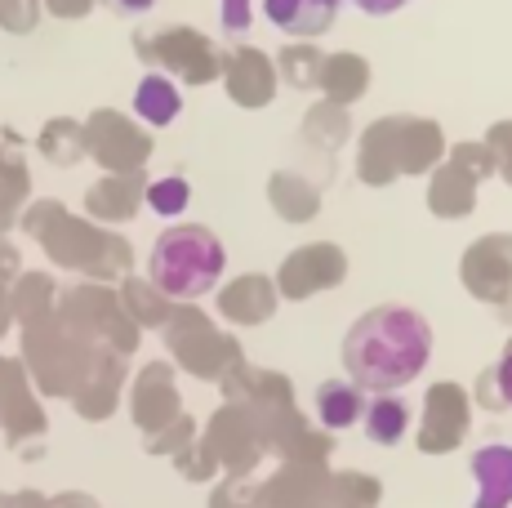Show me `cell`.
Segmentation results:
<instances>
[{"label": "cell", "mask_w": 512, "mask_h": 508, "mask_svg": "<svg viewBox=\"0 0 512 508\" xmlns=\"http://www.w3.org/2000/svg\"><path fill=\"white\" fill-rule=\"evenodd\" d=\"M432 357L428 317L406 304H379L343 335V370L361 393H397L415 384Z\"/></svg>", "instance_id": "cell-1"}, {"label": "cell", "mask_w": 512, "mask_h": 508, "mask_svg": "<svg viewBox=\"0 0 512 508\" xmlns=\"http://www.w3.org/2000/svg\"><path fill=\"white\" fill-rule=\"evenodd\" d=\"M18 223H23V232L32 241H41L49 263H58V268H67V272H85L90 281H116V277H125L134 263L130 241L107 232L103 223L72 214L54 197L32 201L18 214Z\"/></svg>", "instance_id": "cell-2"}, {"label": "cell", "mask_w": 512, "mask_h": 508, "mask_svg": "<svg viewBox=\"0 0 512 508\" xmlns=\"http://www.w3.org/2000/svg\"><path fill=\"white\" fill-rule=\"evenodd\" d=\"M441 161H446V134L432 116H383L366 125L357 143V179L366 188L432 174Z\"/></svg>", "instance_id": "cell-3"}, {"label": "cell", "mask_w": 512, "mask_h": 508, "mask_svg": "<svg viewBox=\"0 0 512 508\" xmlns=\"http://www.w3.org/2000/svg\"><path fill=\"white\" fill-rule=\"evenodd\" d=\"M223 268H228V250L205 223H174L152 241L147 281L174 304H192L219 286Z\"/></svg>", "instance_id": "cell-4"}, {"label": "cell", "mask_w": 512, "mask_h": 508, "mask_svg": "<svg viewBox=\"0 0 512 508\" xmlns=\"http://www.w3.org/2000/svg\"><path fill=\"white\" fill-rule=\"evenodd\" d=\"M23 353H27V370L41 379L45 393H76L90 375L98 344L81 339L72 326L58 321V312L23 326Z\"/></svg>", "instance_id": "cell-5"}, {"label": "cell", "mask_w": 512, "mask_h": 508, "mask_svg": "<svg viewBox=\"0 0 512 508\" xmlns=\"http://www.w3.org/2000/svg\"><path fill=\"white\" fill-rule=\"evenodd\" d=\"M134 54L143 58L152 72L170 76L174 85H214L223 76V54L219 45L210 41L196 27H156V32H139L134 36Z\"/></svg>", "instance_id": "cell-6"}, {"label": "cell", "mask_w": 512, "mask_h": 508, "mask_svg": "<svg viewBox=\"0 0 512 508\" xmlns=\"http://www.w3.org/2000/svg\"><path fill=\"white\" fill-rule=\"evenodd\" d=\"M54 312L63 326H72L90 344H107L112 353H134L139 348V326L125 317L121 295L107 290L103 281H85V286L63 290Z\"/></svg>", "instance_id": "cell-7"}, {"label": "cell", "mask_w": 512, "mask_h": 508, "mask_svg": "<svg viewBox=\"0 0 512 508\" xmlns=\"http://www.w3.org/2000/svg\"><path fill=\"white\" fill-rule=\"evenodd\" d=\"M486 179H495V156L486 143H455V152H446V161L432 170L428 210L437 219H468L477 210V188Z\"/></svg>", "instance_id": "cell-8"}, {"label": "cell", "mask_w": 512, "mask_h": 508, "mask_svg": "<svg viewBox=\"0 0 512 508\" xmlns=\"http://www.w3.org/2000/svg\"><path fill=\"white\" fill-rule=\"evenodd\" d=\"M165 344H170V353L183 370H192L201 379H219L223 370H236V361H241L232 339L219 326H210L205 312H196L192 304L174 308V317L165 321Z\"/></svg>", "instance_id": "cell-9"}, {"label": "cell", "mask_w": 512, "mask_h": 508, "mask_svg": "<svg viewBox=\"0 0 512 508\" xmlns=\"http://www.w3.org/2000/svg\"><path fill=\"white\" fill-rule=\"evenodd\" d=\"M85 152L107 174L147 170V161H152V134L139 121H130L125 112H116V107H94L85 116Z\"/></svg>", "instance_id": "cell-10"}, {"label": "cell", "mask_w": 512, "mask_h": 508, "mask_svg": "<svg viewBox=\"0 0 512 508\" xmlns=\"http://www.w3.org/2000/svg\"><path fill=\"white\" fill-rule=\"evenodd\" d=\"M464 286L481 304H508L512 299V232H486L464 254Z\"/></svg>", "instance_id": "cell-11"}, {"label": "cell", "mask_w": 512, "mask_h": 508, "mask_svg": "<svg viewBox=\"0 0 512 508\" xmlns=\"http://www.w3.org/2000/svg\"><path fill=\"white\" fill-rule=\"evenodd\" d=\"M348 277V254L334 241H317V246H299L277 272V295L281 299H308L317 290H334Z\"/></svg>", "instance_id": "cell-12"}, {"label": "cell", "mask_w": 512, "mask_h": 508, "mask_svg": "<svg viewBox=\"0 0 512 508\" xmlns=\"http://www.w3.org/2000/svg\"><path fill=\"white\" fill-rule=\"evenodd\" d=\"M223 85H228V99L245 112H259L272 103L277 94V63L254 45H236L232 54H223Z\"/></svg>", "instance_id": "cell-13"}, {"label": "cell", "mask_w": 512, "mask_h": 508, "mask_svg": "<svg viewBox=\"0 0 512 508\" xmlns=\"http://www.w3.org/2000/svg\"><path fill=\"white\" fill-rule=\"evenodd\" d=\"M468 433V397L455 384H437L428 393V410H423V451H450L459 446V437Z\"/></svg>", "instance_id": "cell-14"}, {"label": "cell", "mask_w": 512, "mask_h": 508, "mask_svg": "<svg viewBox=\"0 0 512 508\" xmlns=\"http://www.w3.org/2000/svg\"><path fill=\"white\" fill-rule=\"evenodd\" d=\"M147 192V170H125V174H103L85 192V210L94 223H125L143 210Z\"/></svg>", "instance_id": "cell-15"}, {"label": "cell", "mask_w": 512, "mask_h": 508, "mask_svg": "<svg viewBox=\"0 0 512 508\" xmlns=\"http://www.w3.org/2000/svg\"><path fill=\"white\" fill-rule=\"evenodd\" d=\"M130 406H134V419L156 433L165 428L174 415H179V393H174V370L165 361H152L139 379H134V393H130Z\"/></svg>", "instance_id": "cell-16"}, {"label": "cell", "mask_w": 512, "mask_h": 508, "mask_svg": "<svg viewBox=\"0 0 512 508\" xmlns=\"http://www.w3.org/2000/svg\"><path fill=\"white\" fill-rule=\"evenodd\" d=\"M0 424L9 428V437L41 433L45 428L41 406H36L32 388H27V370L9 357H0Z\"/></svg>", "instance_id": "cell-17"}, {"label": "cell", "mask_w": 512, "mask_h": 508, "mask_svg": "<svg viewBox=\"0 0 512 508\" xmlns=\"http://www.w3.org/2000/svg\"><path fill=\"white\" fill-rule=\"evenodd\" d=\"M219 312L228 321H236V326H259V321H268L277 312V281L259 277V272L228 281L219 290Z\"/></svg>", "instance_id": "cell-18"}, {"label": "cell", "mask_w": 512, "mask_h": 508, "mask_svg": "<svg viewBox=\"0 0 512 508\" xmlns=\"http://www.w3.org/2000/svg\"><path fill=\"white\" fill-rule=\"evenodd\" d=\"M339 5L343 0H263L272 27L294 36V41H317V36H326L334 27V18H339Z\"/></svg>", "instance_id": "cell-19"}, {"label": "cell", "mask_w": 512, "mask_h": 508, "mask_svg": "<svg viewBox=\"0 0 512 508\" xmlns=\"http://www.w3.org/2000/svg\"><path fill=\"white\" fill-rule=\"evenodd\" d=\"M268 205L285 223H312L321 214V183L303 179L299 170H272L268 174Z\"/></svg>", "instance_id": "cell-20"}, {"label": "cell", "mask_w": 512, "mask_h": 508, "mask_svg": "<svg viewBox=\"0 0 512 508\" xmlns=\"http://www.w3.org/2000/svg\"><path fill=\"white\" fill-rule=\"evenodd\" d=\"M321 99L339 103V107H352L361 99V94L370 90V63L361 54H326V63H321V81H317Z\"/></svg>", "instance_id": "cell-21"}, {"label": "cell", "mask_w": 512, "mask_h": 508, "mask_svg": "<svg viewBox=\"0 0 512 508\" xmlns=\"http://www.w3.org/2000/svg\"><path fill=\"white\" fill-rule=\"evenodd\" d=\"M348 139H352V112L348 107L321 99L303 112V143H308L312 152H321L326 161H334Z\"/></svg>", "instance_id": "cell-22"}, {"label": "cell", "mask_w": 512, "mask_h": 508, "mask_svg": "<svg viewBox=\"0 0 512 508\" xmlns=\"http://www.w3.org/2000/svg\"><path fill=\"white\" fill-rule=\"evenodd\" d=\"M477 504L472 508H508L512 504V446H486L472 455Z\"/></svg>", "instance_id": "cell-23"}, {"label": "cell", "mask_w": 512, "mask_h": 508, "mask_svg": "<svg viewBox=\"0 0 512 508\" xmlns=\"http://www.w3.org/2000/svg\"><path fill=\"white\" fill-rule=\"evenodd\" d=\"M179 112H183L179 85L161 72H147L139 81V90H134V116H139L143 125H152V130H161V125L179 121Z\"/></svg>", "instance_id": "cell-24"}, {"label": "cell", "mask_w": 512, "mask_h": 508, "mask_svg": "<svg viewBox=\"0 0 512 508\" xmlns=\"http://www.w3.org/2000/svg\"><path fill=\"white\" fill-rule=\"evenodd\" d=\"M27 192H32V174H27V161L18 156L14 143H0V237L18 223L27 205Z\"/></svg>", "instance_id": "cell-25"}, {"label": "cell", "mask_w": 512, "mask_h": 508, "mask_svg": "<svg viewBox=\"0 0 512 508\" xmlns=\"http://www.w3.org/2000/svg\"><path fill=\"white\" fill-rule=\"evenodd\" d=\"M58 308V286L49 272H18V281L9 286V312H14L23 326L49 317Z\"/></svg>", "instance_id": "cell-26"}, {"label": "cell", "mask_w": 512, "mask_h": 508, "mask_svg": "<svg viewBox=\"0 0 512 508\" xmlns=\"http://www.w3.org/2000/svg\"><path fill=\"white\" fill-rule=\"evenodd\" d=\"M36 148L49 165H81L85 156V121H72V116H54V121L41 125V134H36Z\"/></svg>", "instance_id": "cell-27"}, {"label": "cell", "mask_w": 512, "mask_h": 508, "mask_svg": "<svg viewBox=\"0 0 512 508\" xmlns=\"http://www.w3.org/2000/svg\"><path fill=\"white\" fill-rule=\"evenodd\" d=\"M116 295H121L125 317H130L139 330H143V326H161V330H165V321H170L174 308H179L174 299H165L161 290L152 286V281H139V277H125Z\"/></svg>", "instance_id": "cell-28"}, {"label": "cell", "mask_w": 512, "mask_h": 508, "mask_svg": "<svg viewBox=\"0 0 512 508\" xmlns=\"http://www.w3.org/2000/svg\"><path fill=\"white\" fill-rule=\"evenodd\" d=\"M361 410H366V393H361L352 379H326V384L317 388V415L326 428H352L361 419Z\"/></svg>", "instance_id": "cell-29"}, {"label": "cell", "mask_w": 512, "mask_h": 508, "mask_svg": "<svg viewBox=\"0 0 512 508\" xmlns=\"http://www.w3.org/2000/svg\"><path fill=\"white\" fill-rule=\"evenodd\" d=\"M361 424H366V437L379 446H397L401 437H406L410 428V410L401 397L392 393H379L374 402H366V410H361Z\"/></svg>", "instance_id": "cell-30"}, {"label": "cell", "mask_w": 512, "mask_h": 508, "mask_svg": "<svg viewBox=\"0 0 512 508\" xmlns=\"http://www.w3.org/2000/svg\"><path fill=\"white\" fill-rule=\"evenodd\" d=\"M321 63H326V54L317 50V41H290L277 54V81H285L290 90H317Z\"/></svg>", "instance_id": "cell-31"}, {"label": "cell", "mask_w": 512, "mask_h": 508, "mask_svg": "<svg viewBox=\"0 0 512 508\" xmlns=\"http://www.w3.org/2000/svg\"><path fill=\"white\" fill-rule=\"evenodd\" d=\"M187 201H192V183H187L183 174H170V179H147V192H143L147 210L174 219V214L187 210Z\"/></svg>", "instance_id": "cell-32"}, {"label": "cell", "mask_w": 512, "mask_h": 508, "mask_svg": "<svg viewBox=\"0 0 512 508\" xmlns=\"http://www.w3.org/2000/svg\"><path fill=\"white\" fill-rule=\"evenodd\" d=\"M477 397H481V406H490V410H508L512 406V348L490 370H481Z\"/></svg>", "instance_id": "cell-33"}, {"label": "cell", "mask_w": 512, "mask_h": 508, "mask_svg": "<svg viewBox=\"0 0 512 508\" xmlns=\"http://www.w3.org/2000/svg\"><path fill=\"white\" fill-rule=\"evenodd\" d=\"M41 23V0H0V27L9 36H27Z\"/></svg>", "instance_id": "cell-34"}, {"label": "cell", "mask_w": 512, "mask_h": 508, "mask_svg": "<svg viewBox=\"0 0 512 508\" xmlns=\"http://www.w3.org/2000/svg\"><path fill=\"white\" fill-rule=\"evenodd\" d=\"M481 143H486L490 156H495V174L512 188V116H508V121H495V125H490Z\"/></svg>", "instance_id": "cell-35"}, {"label": "cell", "mask_w": 512, "mask_h": 508, "mask_svg": "<svg viewBox=\"0 0 512 508\" xmlns=\"http://www.w3.org/2000/svg\"><path fill=\"white\" fill-rule=\"evenodd\" d=\"M219 18H223V32H232V36L250 32V18H254V0H223Z\"/></svg>", "instance_id": "cell-36"}, {"label": "cell", "mask_w": 512, "mask_h": 508, "mask_svg": "<svg viewBox=\"0 0 512 508\" xmlns=\"http://www.w3.org/2000/svg\"><path fill=\"white\" fill-rule=\"evenodd\" d=\"M18 272H23V259H18V250L9 246L5 237H0V299H9V286L18 281Z\"/></svg>", "instance_id": "cell-37"}, {"label": "cell", "mask_w": 512, "mask_h": 508, "mask_svg": "<svg viewBox=\"0 0 512 508\" xmlns=\"http://www.w3.org/2000/svg\"><path fill=\"white\" fill-rule=\"evenodd\" d=\"M41 9H49L54 18H67V23H72V18H85V14H90L94 0H41Z\"/></svg>", "instance_id": "cell-38"}, {"label": "cell", "mask_w": 512, "mask_h": 508, "mask_svg": "<svg viewBox=\"0 0 512 508\" xmlns=\"http://www.w3.org/2000/svg\"><path fill=\"white\" fill-rule=\"evenodd\" d=\"M94 5H107L112 14H121V18H139V14H147V9L156 5V0H94Z\"/></svg>", "instance_id": "cell-39"}, {"label": "cell", "mask_w": 512, "mask_h": 508, "mask_svg": "<svg viewBox=\"0 0 512 508\" xmlns=\"http://www.w3.org/2000/svg\"><path fill=\"white\" fill-rule=\"evenodd\" d=\"M352 5H357L361 14L383 18V14H397V9H401V5H410V0H352Z\"/></svg>", "instance_id": "cell-40"}, {"label": "cell", "mask_w": 512, "mask_h": 508, "mask_svg": "<svg viewBox=\"0 0 512 508\" xmlns=\"http://www.w3.org/2000/svg\"><path fill=\"white\" fill-rule=\"evenodd\" d=\"M9 321H14V312H9V299H0V335L9 330Z\"/></svg>", "instance_id": "cell-41"}, {"label": "cell", "mask_w": 512, "mask_h": 508, "mask_svg": "<svg viewBox=\"0 0 512 508\" xmlns=\"http://www.w3.org/2000/svg\"><path fill=\"white\" fill-rule=\"evenodd\" d=\"M508 348H512V344H508Z\"/></svg>", "instance_id": "cell-42"}]
</instances>
